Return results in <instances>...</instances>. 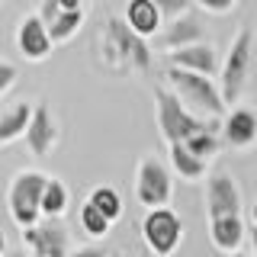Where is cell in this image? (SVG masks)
Listing matches in <instances>:
<instances>
[{
  "instance_id": "cell-1",
  "label": "cell",
  "mask_w": 257,
  "mask_h": 257,
  "mask_svg": "<svg viewBox=\"0 0 257 257\" xmlns=\"http://www.w3.org/2000/svg\"><path fill=\"white\" fill-rule=\"evenodd\" d=\"M155 122H158V132H161V139H164L167 145H180V142H187L193 139V135H199V132H219V122L222 119H199V116H193V112L183 106L180 100H177V93L171 90V87H155Z\"/></svg>"
},
{
  "instance_id": "cell-2",
  "label": "cell",
  "mask_w": 257,
  "mask_h": 257,
  "mask_svg": "<svg viewBox=\"0 0 257 257\" xmlns=\"http://www.w3.org/2000/svg\"><path fill=\"white\" fill-rule=\"evenodd\" d=\"M167 87L177 93V100L199 119H222L225 116V100L215 84V77L196 74L183 68H167Z\"/></svg>"
},
{
  "instance_id": "cell-3",
  "label": "cell",
  "mask_w": 257,
  "mask_h": 257,
  "mask_svg": "<svg viewBox=\"0 0 257 257\" xmlns=\"http://www.w3.org/2000/svg\"><path fill=\"white\" fill-rule=\"evenodd\" d=\"M251 55H254V29L241 26L235 32L228 45V55H225L222 68H219V90L225 106H235L241 100V93L247 90V80H251Z\"/></svg>"
},
{
  "instance_id": "cell-4",
  "label": "cell",
  "mask_w": 257,
  "mask_h": 257,
  "mask_svg": "<svg viewBox=\"0 0 257 257\" xmlns=\"http://www.w3.org/2000/svg\"><path fill=\"white\" fill-rule=\"evenodd\" d=\"M48 177L42 171H20L7 187V209L20 228H29L42 219V190Z\"/></svg>"
},
{
  "instance_id": "cell-5",
  "label": "cell",
  "mask_w": 257,
  "mask_h": 257,
  "mask_svg": "<svg viewBox=\"0 0 257 257\" xmlns=\"http://www.w3.org/2000/svg\"><path fill=\"white\" fill-rule=\"evenodd\" d=\"M142 241L155 257H171L183 244V219L171 206L148 209L142 219Z\"/></svg>"
},
{
  "instance_id": "cell-6",
  "label": "cell",
  "mask_w": 257,
  "mask_h": 257,
  "mask_svg": "<svg viewBox=\"0 0 257 257\" xmlns=\"http://www.w3.org/2000/svg\"><path fill=\"white\" fill-rule=\"evenodd\" d=\"M171 196H174L171 167L155 155L142 158L139 167H135V199L145 209H158V206H171Z\"/></svg>"
},
{
  "instance_id": "cell-7",
  "label": "cell",
  "mask_w": 257,
  "mask_h": 257,
  "mask_svg": "<svg viewBox=\"0 0 257 257\" xmlns=\"http://www.w3.org/2000/svg\"><path fill=\"white\" fill-rule=\"evenodd\" d=\"M106 52L112 55V58H119L122 64H132L135 71H148L151 68L148 42H145L139 32L128 29L125 20H116V16L106 20Z\"/></svg>"
},
{
  "instance_id": "cell-8",
  "label": "cell",
  "mask_w": 257,
  "mask_h": 257,
  "mask_svg": "<svg viewBox=\"0 0 257 257\" xmlns=\"http://www.w3.org/2000/svg\"><path fill=\"white\" fill-rule=\"evenodd\" d=\"M23 241L32 251V257H68L71 254V235L61 219H39L36 225L23 228Z\"/></svg>"
},
{
  "instance_id": "cell-9",
  "label": "cell",
  "mask_w": 257,
  "mask_h": 257,
  "mask_svg": "<svg viewBox=\"0 0 257 257\" xmlns=\"http://www.w3.org/2000/svg\"><path fill=\"white\" fill-rule=\"evenodd\" d=\"M206 212H209V219L241 215V190L231 174L212 171L206 177Z\"/></svg>"
},
{
  "instance_id": "cell-10",
  "label": "cell",
  "mask_w": 257,
  "mask_h": 257,
  "mask_svg": "<svg viewBox=\"0 0 257 257\" xmlns=\"http://www.w3.org/2000/svg\"><path fill=\"white\" fill-rule=\"evenodd\" d=\"M222 142L235 151H247L257 145V112L251 106H231L219 122Z\"/></svg>"
},
{
  "instance_id": "cell-11",
  "label": "cell",
  "mask_w": 257,
  "mask_h": 257,
  "mask_svg": "<svg viewBox=\"0 0 257 257\" xmlns=\"http://www.w3.org/2000/svg\"><path fill=\"white\" fill-rule=\"evenodd\" d=\"M16 48H20V55L26 61H45L48 55H52V36H48V26L42 20H39V13L26 16V20L20 23V29H16Z\"/></svg>"
},
{
  "instance_id": "cell-12",
  "label": "cell",
  "mask_w": 257,
  "mask_h": 257,
  "mask_svg": "<svg viewBox=\"0 0 257 257\" xmlns=\"http://www.w3.org/2000/svg\"><path fill=\"white\" fill-rule=\"evenodd\" d=\"M26 148L32 158H48L58 142V125L52 119V109L48 106H32V116H29V125H26Z\"/></svg>"
},
{
  "instance_id": "cell-13",
  "label": "cell",
  "mask_w": 257,
  "mask_h": 257,
  "mask_svg": "<svg viewBox=\"0 0 257 257\" xmlns=\"http://www.w3.org/2000/svg\"><path fill=\"white\" fill-rule=\"evenodd\" d=\"M167 55H171V68L196 71V74H206V77L219 74V55H215V48L206 45V42L174 48V52H167Z\"/></svg>"
},
{
  "instance_id": "cell-14",
  "label": "cell",
  "mask_w": 257,
  "mask_h": 257,
  "mask_svg": "<svg viewBox=\"0 0 257 257\" xmlns=\"http://www.w3.org/2000/svg\"><path fill=\"white\" fill-rule=\"evenodd\" d=\"M158 39H161V48H167V52L183 48V45H196V42H203V23L187 10V13L174 16L167 23V29L158 32Z\"/></svg>"
},
{
  "instance_id": "cell-15",
  "label": "cell",
  "mask_w": 257,
  "mask_h": 257,
  "mask_svg": "<svg viewBox=\"0 0 257 257\" xmlns=\"http://www.w3.org/2000/svg\"><path fill=\"white\" fill-rule=\"evenodd\" d=\"M247 225L241 215H222V219H209V241L215 244V251L222 254H235L244 244Z\"/></svg>"
},
{
  "instance_id": "cell-16",
  "label": "cell",
  "mask_w": 257,
  "mask_h": 257,
  "mask_svg": "<svg viewBox=\"0 0 257 257\" xmlns=\"http://www.w3.org/2000/svg\"><path fill=\"white\" fill-rule=\"evenodd\" d=\"M161 23H164V16L151 0H128L125 4V26L132 32H139L142 39H151L161 32Z\"/></svg>"
},
{
  "instance_id": "cell-17",
  "label": "cell",
  "mask_w": 257,
  "mask_h": 257,
  "mask_svg": "<svg viewBox=\"0 0 257 257\" xmlns=\"http://www.w3.org/2000/svg\"><path fill=\"white\" fill-rule=\"evenodd\" d=\"M167 151H171V174H177L180 180L196 183V180H203V177H206L209 161L196 158L183 142H180V145H167Z\"/></svg>"
},
{
  "instance_id": "cell-18",
  "label": "cell",
  "mask_w": 257,
  "mask_h": 257,
  "mask_svg": "<svg viewBox=\"0 0 257 257\" xmlns=\"http://www.w3.org/2000/svg\"><path fill=\"white\" fill-rule=\"evenodd\" d=\"M29 116H32V106H29V103H16V106H10L7 112H0V148L26 135Z\"/></svg>"
},
{
  "instance_id": "cell-19",
  "label": "cell",
  "mask_w": 257,
  "mask_h": 257,
  "mask_svg": "<svg viewBox=\"0 0 257 257\" xmlns=\"http://www.w3.org/2000/svg\"><path fill=\"white\" fill-rule=\"evenodd\" d=\"M71 206V193L68 183L58 180V177H48L45 190H42V219H61Z\"/></svg>"
},
{
  "instance_id": "cell-20",
  "label": "cell",
  "mask_w": 257,
  "mask_h": 257,
  "mask_svg": "<svg viewBox=\"0 0 257 257\" xmlns=\"http://www.w3.org/2000/svg\"><path fill=\"white\" fill-rule=\"evenodd\" d=\"M80 228H84V235L87 238H93V241H103L112 231V222L106 219V215L96 209L90 199H87L84 206H80Z\"/></svg>"
},
{
  "instance_id": "cell-21",
  "label": "cell",
  "mask_w": 257,
  "mask_h": 257,
  "mask_svg": "<svg viewBox=\"0 0 257 257\" xmlns=\"http://www.w3.org/2000/svg\"><path fill=\"white\" fill-rule=\"evenodd\" d=\"M80 26H84V10H61L58 20L48 23V36H52L55 45H61L68 39H74Z\"/></svg>"
},
{
  "instance_id": "cell-22",
  "label": "cell",
  "mask_w": 257,
  "mask_h": 257,
  "mask_svg": "<svg viewBox=\"0 0 257 257\" xmlns=\"http://www.w3.org/2000/svg\"><path fill=\"white\" fill-rule=\"evenodd\" d=\"M87 199H90V203L100 209V212L106 215L109 222H116L119 215H122V196H119V193L112 190V187H106V183H103V187H93Z\"/></svg>"
},
{
  "instance_id": "cell-23",
  "label": "cell",
  "mask_w": 257,
  "mask_h": 257,
  "mask_svg": "<svg viewBox=\"0 0 257 257\" xmlns=\"http://www.w3.org/2000/svg\"><path fill=\"white\" fill-rule=\"evenodd\" d=\"M183 145H187V148H190L196 158H203V161H212V158L222 151V135L209 128V132H199V135H193V139H187Z\"/></svg>"
},
{
  "instance_id": "cell-24",
  "label": "cell",
  "mask_w": 257,
  "mask_h": 257,
  "mask_svg": "<svg viewBox=\"0 0 257 257\" xmlns=\"http://www.w3.org/2000/svg\"><path fill=\"white\" fill-rule=\"evenodd\" d=\"M151 4L161 10L164 20H174V16H180V13L190 10V0H151Z\"/></svg>"
},
{
  "instance_id": "cell-25",
  "label": "cell",
  "mask_w": 257,
  "mask_h": 257,
  "mask_svg": "<svg viewBox=\"0 0 257 257\" xmlns=\"http://www.w3.org/2000/svg\"><path fill=\"white\" fill-rule=\"evenodd\" d=\"M16 77H20V71H16V64H10V61H4L0 58V96H4L10 87L16 84Z\"/></svg>"
},
{
  "instance_id": "cell-26",
  "label": "cell",
  "mask_w": 257,
  "mask_h": 257,
  "mask_svg": "<svg viewBox=\"0 0 257 257\" xmlns=\"http://www.w3.org/2000/svg\"><path fill=\"white\" fill-rule=\"evenodd\" d=\"M196 4L203 7L206 13H215V16H222V13L235 10V4H238V0H196Z\"/></svg>"
},
{
  "instance_id": "cell-27",
  "label": "cell",
  "mask_w": 257,
  "mask_h": 257,
  "mask_svg": "<svg viewBox=\"0 0 257 257\" xmlns=\"http://www.w3.org/2000/svg\"><path fill=\"white\" fill-rule=\"evenodd\" d=\"M58 13H61V4H58V0H42V7H39V20H42L45 26L58 20Z\"/></svg>"
},
{
  "instance_id": "cell-28",
  "label": "cell",
  "mask_w": 257,
  "mask_h": 257,
  "mask_svg": "<svg viewBox=\"0 0 257 257\" xmlns=\"http://www.w3.org/2000/svg\"><path fill=\"white\" fill-rule=\"evenodd\" d=\"M68 257H109L106 247H77V251H71Z\"/></svg>"
},
{
  "instance_id": "cell-29",
  "label": "cell",
  "mask_w": 257,
  "mask_h": 257,
  "mask_svg": "<svg viewBox=\"0 0 257 257\" xmlns=\"http://www.w3.org/2000/svg\"><path fill=\"white\" fill-rule=\"evenodd\" d=\"M61 10H84V0H58Z\"/></svg>"
},
{
  "instance_id": "cell-30",
  "label": "cell",
  "mask_w": 257,
  "mask_h": 257,
  "mask_svg": "<svg viewBox=\"0 0 257 257\" xmlns=\"http://www.w3.org/2000/svg\"><path fill=\"white\" fill-rule=\"evenodd\" d=\"M247 235H251V257H257V225H251Z\"/></svg>"
},
{
  "instance_id": "cell-31",
  "label": "cell",
  "mask_w": 257,
  "mask_h": 257,
  "mask_svg": "<svg viewBox=\"0 0 257 257\" xmlns=\"http://www.w3.org/2000/svg\"><path fill=\"white\" fill-rule=\"evenodd\" d=\"M7 251V235H4V228H0V254Z\"/></svg>"
},
{
  "instance_id": "cell-32",
  "label": "cell",
  "mask_w": 257,
  "mask_h": 257,
  "mask_svg": "<svg viewBox=\"0 0 257 257\" xmlns=\"http://www.w3.org/2000/svg\"><path fill=\"white\" fill-rule=\"evenodd\" d=\"M251 219H254V225H257V199H254V206H251Z\"/></svg>"
},
{
  "instance_id": "cell-33",
  "label": "cell",
  "mask_w": 257,
  "mask_h": 257,
  "mask_svg": "<svg viewBox=\"0 0 257 257\" xmlns=\"http://www.w3.org/2000/svg\"><path fill=\"white\" fill-rule=\"evenodd\" d=\"M228 257H251V254H244V251H235V254H228Z\"/></svg>"
},
{
  "instance_id": "cell-34",
  "label": "cell",
  "mask_w": 257,
  "mask_h": 257,
  "mask_svg": "<svg viewBox=\"0 0 257 257\" xmlns=\"http://www.w3.org/2000/svg\"><path fill=\"white\" fill-rule=\"evenodd\" d=\"M109 257H122V254H112V251H109Z\"/></svg>"
},
{
  "instance_id": "cell-35",
  "label": "cell",
  "mask_w": 257,
  "mask_h": 257,
  "mask_svg": "<svg viewBox=\"0 0 257 257\" xmlns=\"http://www.w3.org/2000/svg\"><path fill=\"white\" fill-rule=\"evenodd\" d=\"M0 257H7V254H0Z\"/></svg>"
},
{
  "instance_id": "cell-36",
  "label": "cell",
  "mask_w": 257,
  "mask_h": 257,
  "mask_svg": "<svg viewBox=\"0 0 257 257\" xmlns=\"http://www.w3.org/2000/svg\"><path fill=\"white\" fill-rule=\"evenodd\" d=\"M84 4H87V0H84Z\"/></svg>"
}]
</instances>
